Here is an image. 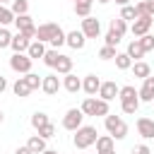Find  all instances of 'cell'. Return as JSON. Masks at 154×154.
Here are the masks:
<instances>
[{"label": "cell", "instance_id": "1", "mask_svg": "<svg viewBox=\"0 0 154 154\" xmlns=\"http://www.w3.org/2000/svg\"><path fill=\"white\" fill-rule=\"evenodd\" d=\"M96 137H99V132H96V128H94V125H82V128H77V130H75L72 144H75L77 149H89V147L96 142Z\"/></svg>", "mask_w": 154, "mask_h": 154}, {"label": "cell", "instance_id": "2", "mask_svg": "<svg viewBox=\"0 0 154 154\" xmlns=\"http://www.w3.org/2000/svg\"><path fill=\"white\" fill-rule=\"evenodd\" d=\"M79 111L84 113V118L87 116H108V101H101V99H96V96H87L84 101H82V106H79Z\"/></svg>", "mask_w": 154, "mask_h": 154}, {"label": "cell", "instance_id": "3", "mask_svg": "<svg viewBox=\"0 0 154 154\" xmlns=\"http://www.w3.org/2000/svg\"><path fill=\"white\" fill-rule=\"evenodd\" d=\"M103 123H106V130H108V135L113 137V140H125V135H128V125H125V120L120 118V116H106L103 118Z\"/></svg>", "mask_w": 154, "mask_h": 154}, {"label": "cell", "instance_id": "4", "mask_svg": "<svg viewBox=\"0 0 154 154\" xmlns=\"http://www.w3.org/2000/svg\"><path fill=\"white\" fill-rule=\"evenodd\" d=\"M63 29L55 24V22H46V24H38L36 26V38L34 41H41V43H51L55 38V34H60Z\"/></svg>", "mask_w": 154, "mask_h": 154}, {"label": "cell", "instance_id": "5", "mask_svg": "<svg viewBox=\"0 0 154 154\" xmlns=\"http://www.w3.org/2000/svg\"><path fill=\"white\" fill-rule=\"evenodd\" d=\"M14 26H17V31L19 34H24L26 38H36V26H34V19L29 17V14H19V17H14Z\"/></svg>", "mask_w": 154, "mask_h": 154}, {"label": "cell", "instance_id": "6", "mask_svg": "<svg viewBox=\"0 0 154 154\" xmlns=\"http://www.w3.org/2000/svg\"><path fill=\"white\" fill-rule=\"evenodd\" d=\"M31 58L26 55V53H14L12 58H10V67L14 70V72H19V75H26V72H31Z\"/></svg>", "mask_w": 154, "mask_h": 154}, {"label": "cell", "instance_id": "7", "mask_svg": "<svg viewBox=\"0 0 154 154\" xmlns=\"http://www.w3.org/2000/svg\"><path fill=\"white\" fill-rule=\"evenodd\" d=\"M82 120H84V113H82L79 108H70V111L63 116V128L70 130V132H75L77 128H82Z\"/></svg>", "mask_w": 154, "mask_h": 154}, {"label": "cell", "instance_id": "8", "mask_svg": "<svg viewBox=\"0 0 154 154\" xmlns=\"http://www.w3.org/2000/svg\"><path fill=\"white\" fill-rule=\"evenodd\" d=\"M79 31L84 34V38H99V34H101V22H99L96 17H84Z\"/></svg>", "mask_w": 154, "mask_h": 154}, {"label": "cell", "instance_id": "9", "mask_svg": "<svg viewBox=\"0 0 154 154\" xmlns=\"http://www.w3.org/2000/svg\"><path fill=\"white\" fill-rule=\"evenodd\" d=\"M152 24H154V17L149 14V17H137L135 22H132V26H130V31H132V36H144V34H149V29H152Z\"/></svg>", "mask_w": 154, "mask_h": 154}, {"label": "cell", "instance_id": "10", "mask_svg": "<svg viewBox=\"0 0 154 154\" xmlns=\"http://www.w3.org/2000/svg\"><path fill=\"white\" fill-rule=\"evenodd\" d=\"M137 96H140V103L144 101V103H149V101H154V77L149 75L147 79H142V87L137 89Z\"/></svg>", "mask_w": 154, "mask_h": 154}, {"label": "cell", "instance_id": "11", "mask_svg": "<svg viewBox=\"0 0 154 154\" xmlns=\"http://www.w3.org/2000/svg\"><path fill=\"white\" fill-rule=\"evenodd\" d=\"M60 87H63V82L58 79V75H46V77L41 79V89H43V94H48V96L58 94Z\"/></svg>", "mask_w": 154, "mask_h": 154}, {"label": "cell", "instance_id": "12", "mask_svg": "<svg viewBox=\"0 0 154 154\" xmlns=\"http://www.w3.org/2000/svg\"><path fill=\"white\" fill-rule=\"evenodd\" d=\"M118 91H120V87L116 84V82H101V87H99V99L101 101H113L116 96H118Z\"/></svg>", "mask_w": 154, "mask_h": 154}, {"label": "cell", "instance_id": "13", "mask_svg": "<svg viewBox=\"0 0 154 154\" xmlns=\"http://www.w3.org/2000/svg\"><path fill=\"white\" fill-rule=\"evenodd\" d=\"M135 128H137L140 137H144V140H154V120H152V118H144V116L137 118Z\"/></svg>", "mask_w": 154, "mask_h": 154}, {"label": "cell", "instance_id": "14", "mask_svg": "<svg viewBox=\"0 0 154 154\" xmlns=\"http://www.w3.org/2000/svg\"><path fill=\"white\" fill-rule=\"evenodd\" d=\"M65 43H67L70 48H75V51H82V48L87 46V38H84V34H82V31L72 29V31H67V34H65Z\"/></svg>", "mask_w": 154, "mask_h": 154}, {"label": "cell", "instance_id": "15", "mask_svg": "<svg viewBox=\"0 0 154 154\" xmlns=\"http://www.w3.org/2000/svg\"><path fill=\"white\" fill-rule=\"evenodd\" d=\"M99 87H101V79H99L96 75H87V77L82 79V89H84L89 96H96V94H99Z\"/></svg>", "mask_w": 154, "mask_h": 154}, {"label": "cell", "instance_id": "16", "mask_svg": "<svg viewBox=\"0 0 154 154\" xmlns=\"http://www.w3.org/2000/svg\"><path fill=\"white\" fill-rule=\"evenodd\" d=\"M29 43H31V38H26L24 34H14L12 36V43H10V48L14 51V53H26V48H29Z\"/></svg>", "mask_w": 154, "mask_h": 154}, {"label": "cell", "instance_id": "17", "mask_svg": "<svg viewBox=\"0 0 154 154\" xmlns=\"http://www.w3.org/2000/svg\"><path fill=\"white\" fill-rule=\"evenodd\" d=\"M63 87H65V91H70V94H77L79 89H82V79L77 77V75H63Z\"/></svg>", "mask_w": 154, "mask_h": 154}, {"label": "cell", "instance_id": "18", "mask_svg": "<svg viewBox=\"0 0 154 154\" xmlns=\"http://www.w3.org/2000/svg\"><path fill=\"white\" fill-rule=\"evenodd\" d=\"M53 70H55L58 75H70V72H72V58L65 55V53H60V55H58V63H55Z\"/></svg>", "mask_w": 154, "mask_h": 154}, {"label": "cell", "instance_id": "19", "mask_svg": "<svg viewBox=\"0 0 154 154\" xmlns=\"http://www.w3.org/2000/svg\"><path fill=\"white\" fill-rule=\"evenodd\" d=\"M125 53H128V58H130L132 63H137L140 58H144V55H147V53L142 51V46H140V41H137V38L128 43V51H125Z\"/></svg>", "mask_w": 154, "mask_h": 154}, {"label": "cell", "instance_id": "20", "mask_svg": "<svg viewBox=\"0 0 154 154\" xmlns=\"http://www.w3.org/2000/svg\"><path fill=\"white\" fill-rule=\"evenodd\" d=\"M12 91H14V96H19V99H26V96L31 94V87L26 84V79H24V77H17V82L12 84Z\"/></svg>", "mask_w": 154, "mask_h": 154}, {"label": "cell", "instance_id": "21", "mask_svg": "<svg viewBox=\"0 0 154 154\" xmlns=\"http://www.w3.org/2000/svg\"><path fill=\"white\" fill-rule=\"evenodd\" d=\"M94 144H96V154H101V152H111L113 144H116V140H113L111 135H99Z\"/></svg>", "mask_w": 154, "mask_h": 154}, {"label": "cell", "instance_id": "22", "mask_svg": "<svg viewBox=\"0 0 154 154\" xmlns=\"http://www.w3.org/2000/svg\"><path fill=\"white\" fill-rule=\"evenodd\" d=\"M130 70H132V75H135V77H140V79H147V77L152 75V67H149L144 60H137V63H132V67H130Z\"/></svg>", "mask_w": 154, "mask_h": 154}, {"label": "cell", "instance_id": "23", "mask_svg": "<svg viewBox=\"0 0 154 154\" xmlns=\"http://www.w3.org/2000/svg\"><path fill=\"white\" fill-rule=\"evenodd\" d=\"M48 48L41 43V41H31L29 43V48H26V55L31 58V60H36V58H43V53H46Z\"/></svg>", "mask_w": 154, "mask_h": 154}, {"label": "cell", "instance_id": "24", "mask_svg": "<svg viewBox=\"0 0 154 154\" xmlns=\"http://www.w3.org/2000/svg\"><path fill=\"white\" fill-rule=\"evenodd\" d=\"M26 147L34 152V154H41V152H46L48 147H46V140L43 137H38V135H31L29 137V142H26Z\"/></svg>", "mask_w": 154, "mask_h": 154}, {"label": "cell", "instance_id": "25", "mask_svg": "<svg viewBox=\"0 0 154 154\" xmlns=\"http://www.w3.org/2000/svg\"><path fill=\"white\" fill-rule=\"evenodd\" d=\"M10 10H12L14 17H19V14H29V0H12V2H10Z\"/></svg>", "mask_w": 154, "mask_h": 154}, {"label": "cell", "instance_id": "26", "mask_svg": "<svg viewBox=\"0 0 154 154\" xmlns=\"http://www.w3.org/2000/svg\"><path fill=\"white\" fill-rule=\"evenodd\" d=\"M118 99H120V101H130V99H140V96H137V89H135L132 84H125V87H120Z\"/></svg>", "mask_w": 154, "mask_h": 154}, {"label": "cell", "instance_id": "27", "mask_svg": "<svg viewBox=\"0 0 154 154\" xmlns=\"http://www.w3.org/2000/svg\"><path fill=\"white\" fill-rule=\"evenodd\" d=\"M120 108L125 116H135L137 108H140V99H130V101H120Z\"/></svg>", "mask_w": 154, "mask_h": 154}, {"label": "cell", "instance_id": "28", "mask_svg": "<svg viewBox=\"0 0 154 154\" xmlns=\"http://www.w3.org/2000/svg\"><path fill=\"white\" fill-rule=\"evenodd\" d=\"M113 60H116V67H118V70H130V67H132V60L128 58V53H116Z\"/></svg>", "mask_w": 154, "mask_h": 154}, {"label": "cell", "instance_id": "29", "mask_svg": "<svg viewBox=\"0 0 154 154\" xmlns=\"http://www.w3.org/2000/svg\"><path fill=\"white\" fill-rule=\"evenodd\" d=\"M46 123H51V120H48V116H46L43 111H36V113L31 116V128H34V130H38V128H43Z\"/></svg>", "mask_w": 154, "mask_h": 154}, {"label": "cell", "instance_id": "30", "mask_svg": "<svg viewBox=\"0 0 154 154\" xmlns=\"http://www.w3.org/2000/svg\"><path fill=\"white\" fill-rule=\"evenodd\" d=\"M75 14L77 17H91V2H75Z\"/></svg>", "mask_w": 154, "mask_h": 154}, {"label": "cell", "instance_id": "31", "mask_svg": "<svg viewBox=\"0 0 154 154\" xmlns=\"http://www.w3.org/2000/svg\"><path fill=\"white\" fill-rule=\"evenodd\" d=\"M12 22H14L12 10H10V7H5V5H0V26H7V24H12Z\"/></svg>", "mask_w": 154, "mask_h": 154}, {"label": "cell", "instance_id": "32", "mask_svg": "<svg viewBox=\"0 0 154 154\" xmlns=\"http://www.w3.org/2000/svg\"><path fill=\"white\" fill-rule=\"evenodd\" d=\"M111 29H113L118 36H123V34L128 31V22H125V19H120V17H116V19H111Z\"/></svg>", "mask_w": 154, "mask_h": 154}, {"label": "cell", "instance_id": "33", "mask_svg": "<svg viewBox=\"0 0 154 154\" xmlns=\"http://www.w3.org/2000/svg\"><path fill=\"white\" fill-rule=\"evenodd\" d=\"M58 55H60V53H58L55 48H48V51L43 53V63H46L48 67H55V63H58Z\"/></svg>", "mask_w": 154, "mask_h": 154}, {"label": "cell", "instance_id": "34", "mask_svg": "<svg viewBox=\"0 0 154 154\" xmlns=\"http://www.w3.org/2000/svg\"><path fill=\"white\" fill-rule=\"evenodd\" d=\"M24 79H26V84L31 87V91H34V89H41V79H43V77H38L36 72H26Z\"/></svg>", "mask_w": 154, "mask_h": 154}, {"label": "cell", "instance_id": "35", "mask_svg": "<svg viewBox=\"0 0 154 154\" xmlns=\"http://www.w3.org/2000/svg\"><path fill=\"white\" fill-rule=\"evenodd\" d=\"M36 135H38V137H43V140H51V137L55 135V125H53V123H46L43 128H38V130H36Z\"/></svg>", "mask_w": 154, "mask_h": 154}, {"label": "cell", "instance_id": "36", "mask_svg": "<svg viewBox=\"0 0 154 154\" xmlns=\"http://www.w3.org/2000/svg\"><path fill=\"white\" fill-rule=\"evenodd\" d=\"M137 41H140V46H142V51H144V53L154 51V36H152V34H144V36H140Z\"/></svg>", "mask_w": 154, "mask_h": 154}, {"label": "cell", "instance_id": "37", "mask_svg": "<svg viewBox=\"0 0 154 154\" xmlns=\"http://www.w3.org/2000/svg\"><path fill=\"white\" fill-rule=\"evenodd\" d=\"M10 43H12L10 29H7V26H0V51H2V48H10Z\"/></svg>", "mask_w": 154, "mask_h": 154}, {"label": "cell", "instance_id": "38", "mask_svg": "<svg viewBox=\"0 0 154 154\" xmlns=\"http://www.w3.org/2000/svg\"><path fill=\"white\" fill-rule=\"evenodd\" d=\"M120 19H125V22H128V19H132V22H135V19H137V12H135V5H125V7L120 10Z\"/></svg>", "mask_w": 154, "mask_h": 154}, {"label": "cell", "instance_id": "39", "mask_svg": "<svg viewBox=\"0 0 154 154\" xmlns=\"http://www.w3.org/2000/svg\"><path fill=\"white\" fill-rule=\"evenodd\" d=\"M120 38H123V36H118L113 29H108V34H106V38H103V41H106L103 46H111V48H116V46L120 43Z\"/></svg>", "mask_w": 154, "mask_h": 154}, {"label": "cell", "instance_id": "40", "mask_svg": "<svg viewBox=\"0 0 154 154\" xmlns=\"http://www.w3.org/2000/svg\"><path fill=\"white\" fill-rule=\"evenodd\" d=\"M116 53H118L116 48H111V46H103V48L99 51V58H101V60H113V58H116Z\"/></svg>", "mask_w": 154, "mask_h": 154}, {"label": "cell", "instance_id": "41", "mask_svg": "<svg viewBox=\"0 0 154 154\" xmlns=\"http://www.w3.org/2000/svg\"><path fill=\"white\" fill-rule=\"evenodd\" d=\"M135 12H137V17H149V14H152L147 0H144V2H135Z\"/></svg>", "mask_w": 154, "mask_h": 154}, {"label": "cell", "instance_id": "42", "mask_svg": "<svg viewBox=\"0 0 154 154\" xmlns=\"http://www.w3.org/2000/svg\"><path fill=\"white\" fill-rule=\"evenodd\" d=\"M51 46H53L55 51H58L60 46H65V31H60V34H55V38L51 41Z\"/></svg>", "mask_w": 154, "mask_h": 154}, {"label": "cell", "instance_id": "43", "mask_svg": "<svg viewBox=\"0 0 154 154\" xmlns=\"http://www.w3.org/2000/svg\"><path fill=\"white\" fill-rule=\"evenodd\" d=\"M132 154H152V149L147 144H135L132 147Z\"/></svg>", "mask_w": 154, "mask_h": 154}, {"label": "cell", "instance_id": "44", "mask_svg": "<svg viewBox=\"0 0 154 154\" xmlns=\"http://www.w3.org/2000/svg\"><path fill=\"white\" fill-rule=\"evenodd\" d=\"M14 154H34V152H31V149L24 144V147H17V152H14Z\"/></svg>", "mask_w": 154, "mask_h": 154}, {"label": "cell", "instance_id": "45", "mask_svg": "<svg viewBox=\"0 0 154 154\" xmlns=\"http://www.w3.org/2000/svg\"><path fill=\"white\" fill-rule=\"evenodd\" d=\"M5 89H7V79H5V77H2V75H0V94H2V91H5Z\"/></svg>", "mask_w": 154, "mask_h": 154}, {"label": "cell", "instance_id": "46", "mask_svg": "<svg viewBox=\"0 0 154 154\" xmlns=\"http://www.w3.org/2000/svg\"><path fill=\"white\" fill-rule=\"evenodd\" d=\"M147 5H149V12H152V17H154V0H147Z\"/></svg>", "mask_w": 154, "mask_h": 154}, {"label": "cell", "instance_id": "47", "mask_svg": "<svg viewBox=\"0 0 154 154\" xmlns=\"http://www.w3.org/2000/svg\"><path fill=\"white\" fill-rule=\"evenodd\" d=\"M116 2H118L120 7H125V5H130V0H116Z\"/></svg>", "mask_w": 154, "mask_h": 154}, {"label": "cell", "instance_id": "48", "mask_svg": "<svg viewBox=\"0 0 154 154\" xmlns=\"http://www.w3.org/2000/svg\"><path fill=\"white\" fill-rule=\"evenodd\" d=\"M41 154H58V152H53V149H46V152H41Z\"/></svg>", "mask_w": 154, "mask_h": 154}, {"label": "cell", "instance_id": "49", "mask_svg": "<svg viewBox=\"0 0 154 154\" xmlns=\"http://www.w3.org/2000/svg\"><path fill=\"white\" fill-rule=\"evenodd\" d=\"M101 154H116V149H111V152H101Z\"/></svg>", "mask_w": 154, "mask_h": 154}, {"label": "cell", "instance_id": "50", "mask_svg": "<svg viewBox=\"0 0 154 154\" xmlns=\"http://www.w3.org/2000/svg\"><path fill=\"white\" fill-rule=\"evenodd\" d=\"M96 2H101V5H106V2H111V0H96Z\"/></svg>", "mask_w": 154, "mask_h": 154}, {"label": "cell", "instance_id": "51", "mask_svg": "<svg viewBox=\"0 0 154 154\" xmlns=\"http://www.w3.org/2000/svg\"><path fill=\"white\" fill-rule=\"evenodd\" d=\"M77 2H94V0H77Z\"/></svg>", "mask_w": 154, "mask_h": 154}, {"label": "cell", "instance_id": "52", "mask_svg": "<svg viewBox=\"0 0 154 154\" xmlns=\"http://www.w3.org/2000/svg\"><path fill=\"white\" fill-rule=\"evenodd\" d=\"M2 118H5V113H2V111H0V123H2Z\"/></svg>", "mask_w": 154, "mask_h": 154}, {"label": "cell", "instance_id": "53", "mask_svg": "<svg viewBox=\"0 0 154 154\" xmlns=\"http://www.w3.org/2000/svg\"><path fill=\"white\" fill-rule=\"evenodd\" d=\"M2 2H12V0H0V5H2Z\"/></svg>", "mask_w": 154, "mask_h": 154}, {"label": "cell", "instance_id": "54", "mask_svg": "<svg viewBox=\"0 0 154 154\" xmlns=\"http://www.w3.org/2000/svg\"><path fill=\"white\" fill-rule=\"evenodd\" d=\"M72 2H77V0H72Z\"/></svg>", "mask_w": 154, "mask_h": 154}]
</instances>
